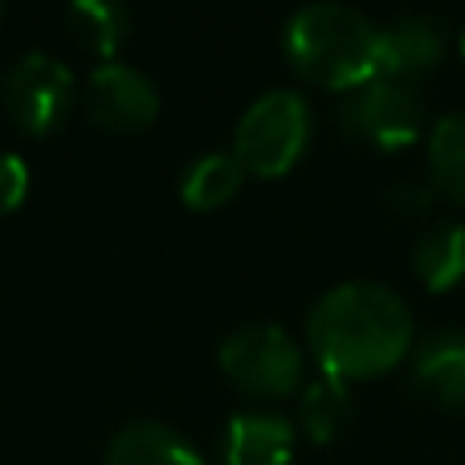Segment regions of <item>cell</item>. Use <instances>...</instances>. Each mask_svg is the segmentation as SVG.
I'll return each mask as SVG.
<instances>
[{"label":"cell","instance_id":"14","mask_svg":"<svg viewBox=\"0 0 465 465\" xmlns=\"http://www.w3.org/2000/svg\"><path fill=\"white\" fill-rule=\"evenodd\" d=\"M65 25H70L74 41L103 62H114L119 45L131 37V13L114 0H78L65 13Z\"/></svg>","mask_w":465,"mask_h":465},{"label":"cell","instance_id":"4","mask_svg":"<svg viewBox=\"0 0 465 465\" xmlns=\"http://www.w3.org/2000/svg\"><path fill=\"white\" fill-rule=\"evenodd\" d=\"M221 371L249 396L278 401L302 384V347L278 322L237 327L221 343Z\"/></svg>","mask_w":465,"mask_h":465},{"label":"cell","instance_id":"17","mask_svg":"<svg viewBox=\"0 0 465 465\" xmlns=\"http://www.w3.org/2000/svg\"><path fill=\"white\" fill-rule=\"evenodd\" d=\"M29 193V168L16 152H0V217L13 213Z\"/></svg>","mask_w":465,"mask_h":465},{"label":"cell","instance_id":"3","mask_svg":"<svg viewBox=\"0 0 465 465\" xmlns=\"http://www.w3.org/2000/svg\"><path fill=\"white\" fill-rule=\"evenodd\" d=\"M311 143V106L298 90H270L241 114L232 155L253 176H286Z\"/></svg>","mask_w":465,"mask_h":465},{"label":"cell","instance_id":"15","mask_svg":"<svg viewBox=\"0 0 465 465\" xmlns=\"http://www.w3.org/2000/svg\"><path fill=\"white\" fill-rule=\"evenodd\" d=\"M429 172L437 193L465 204V111L445 114L429 131Z\"/></svg>","mask_w":465,"mask_h":465},{"label":"cell","instance_id":"6","mask_svg":"<svg viewBox=\"0 0 465 465\" xmlns=\"http://www.w3.org/2000/svg\"><path fill=\"white\" fill-rule=\"evenodd\" d=\"M339 119H343L347 135L380 147V152H401V147L417 143L420 127H425V111H420L412 86H401L392 78H371L347 90Z\"/></svg>","mask_w":465,"mask_h":465},{"label":"cell","instance_id":"18","mask_svg":"<svg viewBox=\"0 0 465 465\" xmlns=\"http://www.w3.org/2000/svg\"><path fill=\"white\" fill-rule=\"evenodd\" d=\"M433 196H437V188H425V184H396L392 193H388V204H392L396 213H404V217H425V213L433 209Z\"/></svg>","mask_w":465,"mask_h":465},{"label":"cell","instance_id":"8","mask_svg":"<svg viewBox=\"0 0 465 465\" xmlns=\"http://www.w3.org/2000/svg\"><path fill=\"white\" fill-rule=\"evenodd\" d=\"M445 54V25L433 16H396L380 29V74L401 86L420 82Z\"/></svg>","mask_w":465,"mask_h":465},{"label":"cell","instance_id":"12","mask_svg":"<svg viewBox=\"0 0 465 465\" xmlns=\"http://www.w3.org/2000/svg\"><path fill=\"white\" fill-rule=\"evenodd\" d=\"M412 270L420 286L453 290L465 278V225L458 221H437L412 245Z\"/></svg>","mask_w":465,"mask_h":465},{"label":"cell","instance_id":"10","mask_svg":"<svg viewBox=\"0 0 465 465\" xmlns=\"http://www.w3.org/2000/svg\"><path fill=\"white\" fill-rule=\"evenodd\" d=\"M294 458V425L273 412H237L225 425L229 465H290Z\"/></svg>","mask_w":465,"mask_h":465},{"label":"cell","instance_id":"1","mask_svg":"<svg viewBox=\"0 0 465 465\" xmlns=\"http://www.w3.org/2000/svg\"><path fill=\"white\" fill-rule=\"evenodd\" d=\"M306 347L331 380L384 376L412 347V311L392 286L343 282L311 306Z\"/></svg>","mask_w":465,"mask_h":465},{"label":"cell","instance_id":"9","mask_svg":"<svg viewBox=\"0 0 465 465\" xmlns=\"http://www.w3.org/2000/svg\"><path fill=\"white\" fill-rule=\"evenodd\" d=\"M412 388L450 412H465V335H429L412 355Z\"/></svg>","mask_w":465,"mask_h":465},{"label":"cell","instance_id":"5","mask_svg":"<svg viewBox=\"0 0 465 465\" xmlns=\"http://www.w3.org/2000/svg\"><path fill=\"white\" fill-rule=\"evenodd\" d=\"M74 106V74L62 57L29 49L5 74V111L29 135H49Z\"/></svg>","mask_w":465,"mask_h":465},{"label":"cell","instance_id":"2","mask_svg":"<svg viewBox=\"0 0 465 465\" xmlns=\"http://www.w3.org/2000/svg\"><path fill=\"white\" fill-rule=\"evenodd\" d=\"M286 57L306 82L347 94L380 74V29L351 5H306L286 21Z\"/></svg>","mask_w":465,"mask_h":465},{"label":"cell","instance_id":"16","mask_svg":"<svg viewBox=\"0 0 465 465\" xmlns=\"http://www.w3.org/2000/svg\"><path fill=\"white\" fill-rule=\"evenodd\" d=\"M351 392H347L343 380H331V376H319L311 388L302 392V404H298V420H302L306 437L319 445L335 441L339 433L347 429L351 420Z\"/></svg>","mask_w":465,"mask_h":465},{"label":"cell","instance_id":"13","mask_svg":"<svg viewBox=\"0 0 465 465\" xmlns=\"http://www.w3.org/2000/svg\"><path fill=\"white\" fill-rule=\"evenodd\" d=\"M241 180H245V168L237 163V155L209 152L184 168V176H180V201L196 213H213L237 196Z\"/></svg>","mask_w":465,"mask_h":465},{"label":"cell","instance_id":"20","mask_svg":"<svg viewBox=\"0 0 465 465\" xmlns=\"http://www.w3.org/2000/svg\"><path fill=\"white\" fill-rule=\"evenodd\" d=\"M0 21H5V5H0Z\"/></svg>","mask_w":465,"mask_h":465},{"label":"cell","instance_id":"11","mask_svg":"<svg viewBox=\"0 0 465 465\" xmlns=\"http://www.w3.org/2000/svg\"><path fill=\"white\" fill-rule=\"evenodd\" d=\"M103 465H204V458L160 420H139L111 437Z\"/></svg>","mask_w":465,"mask_h":465},{"label":"cell","instance_id":"7","mask_svg":"<svg viewBox=\"0 0 465 465\" xmlns=\"http://www.w3.org/2000/svg\"><path fill=\"white\" fill-rule=\"evenodd\" d=\"M86 114L103 131H143L160 114V90L135 65L103 62L86 82Z\"/></svg>","mask_w":465,"mask_h":465},{"label":"cell","instance_id":"19","mask_svg":"<svg viewBox=\"0 0 465 465\" xmlns=\"http://www.w3.org/2000/svg\"><path fill=\"white\" fill-rule=\"evenodd\" d=\"M461 57H465V29H461Z\"/></svg>","mask_w":465,"mask_h":465}]
</instances>
